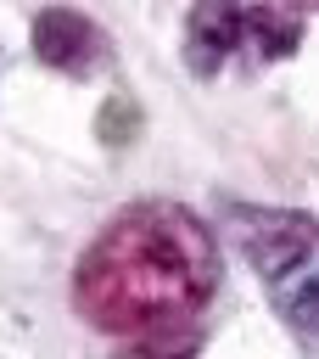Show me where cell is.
<instances>
[{"instance_id":"3957f363","label":"cell","mask_w":319,"mask_h":359,"mask_svg":"<svg viewBox=\"0 0 319 359\" xmlns=\"http://www.w3.org/2000/svg\"><path fill=\"white\" fill-rule=\"evenodd\" d=\"M224 224L235 236V252L263 286H285L302 269L319 264V219L302 208H269V202H224Z\"/></svg>"},{"instance_id":"7a4b0ae2","label":"cell","mask_w":319,"mask_h":359,"mask_svg":"<svg viewBox=\"0 0 319 359\" xmlns=\"http://www.w3.org/2000/svg\"><path fill=\"white\" fill-rule=\"evenodd\" d=\"M302 45V11L285 0H196L185 11V67L213 84L229 62H285Z\"/></svg>"},{"instance_id":"277c9868","label":"cell","mask_w":319,"mask_h":359,"mask_svg":"<svg viewBox=\"0 0 319 359\" xmlns=\"http://www.w3.org/2000/svg\"><path fill=\"white\" fill-rule=\"evenodd\" d=\"M28 50L39 67L62 73V79H95L101 67H112V39L95 17H84L78 6H45L28 22Z\"/></svg>"},{"instance_id":"5b68a950","label":"cell","mask_w":319,"mask_h":359,"mask_svg":"<svg viewBox=\"0 0 319 359\" xmlns=\"http://www.w3.org/2000/svg\"><path fill=\"white\" fill-rule=\"evenodd\" d=\"M196 353H201V325H196V320H179V325L140 331V337L123 342L112 359H196Z\"/></svg>"},{"instance_id":"6da1fadb","label":"cell","mask_w":319,"mask_h":359,"mask_svg":"<svg viewBox=\"0 0 319 359\" xmlns=\"http://www.w3.org/2000/svg\"><path fill=\"white\" fill-rule=\"evenodd\" d=\"M224 280V252L185 202H123L73 264V314L106 337L196 320Z\"/></svg>"},{"instance_id":"ba28073f","label":"cell","mask_w":319,"mask_h":359,"mask_svg":"<svg viewBox=\"0 0 319 359\" xmlns=\"http://www.w3.org/2000/svg\"><path fill=\"white\" fill-rule=\"evenodd\" d=\"M308 6H313V11H319V0H308Z\"/></svg>"},{"instance_id":"52a82bcc","label":"cell","mask_w":319,"mask_h":359,"mask_svg":"<svg viewBox=\"0 0 319 359\" xmlns=\"http://www.w3.org/2000/svg\"><path fill=\"white\" fill-rule=\"evenodd\" d=\"M146 129V118H140V107L129 101V95H106L101 101V112H95V135H101V146H129L134 135Z\"/></svg>"},{"instance_id":"8992f818","label":"cell","mask_w":319,"mask_h":359,"mask_svg":"<svg viewBox=\"0 0 319 359\" xmlns=\"http://www.w3.org/2000/svg\"><path fill=\"white\" fill-rule=\"evenodd\" d=\"M269 297H274V314H280L297 337H319V264L302 269V275L285 280V286H269Z\"/></svg>"}]
</instances>
